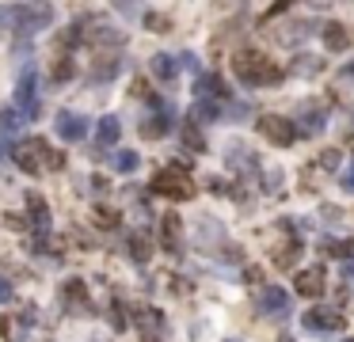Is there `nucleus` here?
Returning a JSON list of instances; mask_svg holds the SVG:
<instances>
[{"mask_svg": "<svg viewBox=\"0 0 354 342\" xmlns=\"http://www.w3.org/2000/svg\"><path fill=\"white\" fill-rule=\"evenodd\" d=\"M118 133H122V122H118L115 114H103V118H99V126H96L99 145H115V141H118Z\"/></svg>", "mask_w": 354, "mask_h": 342, "instance_id": "nucleus-14", "label": "nucleus"}, {"mask_svg": "<svg viewBox=\"0 0 354 342\" xmlns=\"http://www.w3.org/2000/svg\"><path fill=\"white\" fill-rule=\"evenodd\" d=\"M214 118H221L217 103H210V99H198V103H195V122H214Z\"/></svg>", "mask_w": 354, "mask_h": 342, "instance_id": "nucleus-22", "label": "nucleus"}, {"mask_svg": "<svg viewBox=\"0 0 354 342\" xmlns=\"http://www.w3.org/2000/svg\"><path fill=\"white\" fill-rule=\"evenodd\" d=\"M232 73L244 84H282V69L259 49H240L232 57Z\"/></svg>", "mask_w": 354, "mask_h": 342, "instance_id": "nucleus-3", "label": "nucleus"}, {"mask_svg": "<svg viewBox=\"0 0 354 342\" xmlns=\"http://www.w3.org/2000/svg\"><path fill=\"white\" fill-rule=\"evenodd\" d=\"M118 73V57H111V61H103V65H96V84H103V80H111V76Z\"/></svg>", "mask_w": 354, "mask_h": 342, "instance_id": "nucleus-25", "label": "nucleus"}, {"mask_svg": "<svg viewBox=\"0 0 354 342\" xmlns=\"http://www.w3.org/2000/svg\"><path fill=\"white\" fill-rule=\"evenodd\" d=\"M183 141H187V148H195V152H202V148H206V145H202V133H198L195 126H187V130H183Z\"/></svg>", "mask_w": 354, "mask_h": 342, "instance_id": "nucleus-26", "label": "nucleus"}, {"mask_svg": "<svg viewBox=\"0 0 354 342\" xmlns=\"http://www.w3.org/2000/svg\"><path fill=\"white\" fill-rule=\"evenodd\" d=\"M65 301L69 304H80L84 301V282H69L65 285Z\"/></svg>", "mask_w": 354, "mask_h": 342, "instance_id": "nucleus-27", "label": "nucleus"}, {"mask_svg": "<svg viewBox=\"0 0 354 342\" xmlns=\"http://www.w3.org/2000/svg\"><path fill=\"white\" fill-rule=\"evenodd\" d=\"M294 289L301 297H320L324 293V270L313 266V270H301V274L294 277Z\"/></svg>", "mask_w": 354, "mask_h": 342, "instance_id": "nucleus-9", "label": "nucleus"}, {"mask_svg": "<svg viewBox=\"0 0 354 342\" xmlns=\"http://www.w3.org/2000/svg\"><path fill=\"white\" fill-rule=\"evenodd\" d=\"M111 4H115L122 16H137V12H141V0H111Z\"/></svg>", "mask_w": 354, "mask_h": 342, "instance_id": "nucleus-29", "label": "nucleus"}, {"mask_svg": "<svg viewBox=\"0 0 354 342\" xmlns=\"http://www.w3.org/2000/svg\"><path fill=\"white\" fill-rule=\"evenodd\" d=\"M195 95L198 99H225L221 76H198V80H195Z\"/></svg>", "mask_w": 354, "mask_h": 342, "instance_id": "nucleus-15", "label": "nucleus"}, {"mask_svg": "<svg viewBox=\"0 0 354 342\" xmlns=\"http://www.w3.org/2000/svg\"><path fill=\"white\" fill-rule=\"evenodd\" d=\"M160 228H164V247H168V251H179V217H175V213H168Z\"/></svg>", "mask_w": 354, "mask_h": 342, "instance_id": "nucleus-19", "label": "nucleus"}, {"mask_svg": "<svg viewBox=\"0 0 354 342\" xmlns=\"http://www.w3.org/2000/svg\"><path fill=\"white\" fill-rule=\"evenodd\" d=\"M160 323H164V319H160V312H153V308H148V312H141V327H148V331H157Z\"/></svg>", "mask_w": 354, "mask_h": 342, "instance_id": "nucleus-30", "label": "nucleus"}, {"mask_svg": "<svg viewBox=\"0 0 354 342\" xmlns=\"http://www.w3.org/2000/svg\"><path fill=\"white\" fill-rule=\"evenodd\" d=\"M256 308L271 312V316H286V312H289V297L282 293V289H259V293H256Z\"/></svg>", "mask_w": 354, "mask_h": 342, "instance_id": "nucleus-8", "label": "nucleus"}, {"mask_svg": "<svg viewBox=\"0 0 354 342\" xmlns=\"http://www.w3.org/2000/svg\"><path fill=\"white\" fill-rule=\"evenodd\" d=\"M343 274H346V277H351V282H354V259H346V262H343Z\"/></svg>", "mask_w": 354, "mask_h": 342, "instance_id": "nucleus-39", "label": "nucleus"}, {"mask_svg": "<svg viewBox=\"0 0 354 342\" xmlns=\"http://www.w3.org/2000/svg\"><path fill=\"white\" fill-rule=\"evenodd\" d=\"M339 323H343V316H339L335 308H313L305 316V327H309V331H316V334L331 331V327H339Z\"/></svg>", "mask_w": 354, "mask_h": 342, "instance_id": "nucleus-11", "label": "nucleus"}, {"mask_svg": "<svg viewBox=\"0 0 354 342\" xmlns=\"http://www.w3.org/2000/svg\"><path fill=\"white\" fill-rule=\"evenodd\" d=\"M339 76H346V80H354V61H346V65H343V73H339Z\"/></svg>", "mask_w": 354, "mask_h": 342, "instance_id": "nucleus-38", "label": "nucleus"}, {"mask_svg": "<svg viewBox=\"0 0 354 342\" xmlns=\"http://www.w3.org/2000/svg\"><path fill=\"white\" fill-rule=\"evenodd\" d=\"M175 73H179V61H175L172 54H157L153 57V76L164 84H175Z\"/></svg>", "mask_w": 354, "mask_h": 342, "instance_id": "nucleus-13", "label": "nucleus"}, {"mask_svg": "<svg viewBox=\"0 0 354 342\" xmlns=\"http://www.w3.org/2000/svg\"><path fill=\"white\" fill-rule=\"evenodd\" d=\"M23 111H19V106H4V111H0V130L8 133V137H16V133H23Z\"/></svg>", "mask_w": 354, "mask_h": 342, "instance_id": "nucleus-16", "label": "nucleus"}, {"mask_svg": "<svg viewBox=\"0 0 354 342\" xmlns=\"http://www.w3.org/2000/svg\"><path fill=\"white\" fill-rule=\"evenodd\" d=\"M324 122H328V114H324L320 106H313V103L301 106V126H305V133H320Z\"/></svg>", "mask_w": 354, "mask_h": 342, "instance_id": "nucleus-17", "label": "nucleus"}, {"mask_svg": "<svg viewBox=\"0 0 354 342\" xmlns=\"http://www.w3.org/2000/svg\"><path fill=\"white\" fill-rule=\"evenodd\" d=\"M339 187H343L346 194H354V168H351V171H343V175H339Z\"/></svg>", "mask_w": 354, "mask_h": 342, "instance_id": "nucleus-31", "label": "nucleus"}, {"mask_svg": "<svg viewBox=\"0 0 354 342\" xmlns=\"http://www.w3.org/2000/svg\"><path fill=\"white\" fill-rule=\"evenodd\" d=\"M4 152H8V145H4V141H0V156H4Z\"/></svg>", "mask_w": 354, "mask_h": 342, "instance_id": "nucleus-40", "label": "nucleus"}, {"mask_svg": "<svg viewBox=\"0 0 354 342\" xmlns=\"http://www.w3.org/2000/svg\"><path fill=\"white\" fill-rule=\"evenodd\" d=\"M320 34H324V46L328 49H346V42H351V34H346L339 23H324Z\"/></svg>", "mask_w": 354, "mask_h": 342, "instance_id": "nucleus-18", "label": "nucleus"}, {"mask_svg": "<svg viewBox=\"0 0 354 342\" xmlns=\"http://www.w3.org/2000/svg\"><path fill=\"white\" fill-rule=\"evenodd\" d=\"M130 255H133V262H148V240L141 236V232L130 236Z\"/></svg>", "mask_w": 354, "mask_h": 342, "instance_id": "nucleus-23", "label": "nucleus"}, {"mask_svg": "<svg viewBox=\"0 0 354 342\" xmlns=\"http://www.w3.org/2000/svg\"><path fill=\"white\" fill-rule=\"evenodd\" d=\"M320 163H324V168H335V163H339V152H324Z\"/></svg>", "mask_w": 354, "mask_h": 342, "instance_id": "nucleus-36", "label": "nucleus"}, {"mask_svg": "<svg viewBox=\"0 0 354 342\" xmlns=\"http://www.w3.org/2000/svg\"><path fill=\"white\" fill-rule=\"evenodd\" d=\"M27 217H31V225H34L38 236H46V232H49V209H46V202H42L38 194L27 198Z\"/></svg>", "mask_w": 354, "mask_h": 342, "instance_id": "nucleus-12", "label": "nucleus"}, {"mask_svg": "<svg viewBox=\"0 0 354 342\" xmlns=\"http://www.w3.org/2000/svg\"><path fill=\"white\" fill-rule=\"evenodd\" d=\"M141 156L133 152V148H122V152H115V171H122V175H130V171H137Z\"/></svg>", "mask_w": 354, "mask_h": 342, "instance_id": "nucleus-21", "label": "nucleus"}, {"mask_svg": "<svg viewBox=\"0 0 354 342\" xmlns=\"http://www.w3.org/2000/svg\"><path fill=\"white\" fill-rule=\"evenodd\" d=\"M351 342H354V339H351Z\"/></svg>", "mask_w": 354, "mask_h": 342, "instance_id": "nucleus-41", "label": "nucleus"}, {"mask_svg": "<svg viewBox=\"0 0 354 342\" xmlns=\"http://www.w3.org/2000/svg\"><path fill=\"white\" fill-rule=\"evenodd\" d=\"M73 73H76V65L69 61V57H61L58 65H54V84H69V80H73Z\"/></svg>", "mask_w": 354, "mask_h": 342, "instance_id": "nucleus-24", "label": "nucleus"}, {"mask_svg": "<svg viewBox=\"0 0 354 342\" xmlns=\"http://www.w3.org/2000/svg\"><path fill=\"white\" fill-rule=\"evenodd\" d=\"M320 69H324V61H320V57H309V54H301V57L294 61V65H289V73L313 76V73H320Z\"/></svg>", "mask_w": 354, "mask_h": 342, "instance_id": "nucleus-20", "label": "nucleus"}, {"mask_svg": "<svg viewBox=\"0 0 354 342\" xmlns=\"http://www.w3.org/2000/svg\"><path fill=\"white\" fill-rule=\"evenodd\" d=\"M54 130H58L61 141H84V133H88V118H84V114H76V111H58Z\"/></svg>", "mask_w": 354, "mask_h": 342, "instance_id": "nucleus-7", "label": "nucleus"}, {"mask_svg": "<svg viewBox=\"0 0 354 342\" xmlns=\"http://www.w3.org/2000/svg\"><path fill=\"white\" fill-rule=\"evenodd\" d=\"M172 106L168 103H160L157 111H153V118H148V122H141V133H145V137H160V133H168L172 130Z\"/></svg>", "mask_w": 354, "mask_h": 342, "instance_id": "nucleus-10", "label": "nucleus"}, {"mask_svg": "<svg viewBox=\"0 0 354 342\" xmlns=\"http://www.w3.org/2000/svg\"><path fill=\"white\" fill-rule=\"evenodd\" d=\"M153 190L164 194V198H172V202H183V198L195 194V183H190V175L183 168H164V171H157Z\"/></svg>", "mask_w": 354, "mask_h": 342, "instance_id": "nucleus-4", "label": "nucleus"}, {"mask_svg": "<svg viewBox=\"0 0 354 342\" xmlns=\"http://www.w3.org/2000/svg\"><path fill=\"white\" fill-rule=\"evenodd\" d=\"M16 106L23 111V118L31 122V118H38V76H34V69H27L23 76H19L16 84Z\"/></svg>", "mask_w": 354, "mask_h": 342, "instance_id": "nucleus-5", "label": "nucleus"}, {"mask_svg": "<svg viewBox=\"0 0 354 342\" xmlns=\"http://www.w3.org/2000/svg\"><path fill=\"white\" fill-rule=\"evenodd\" d=\"M259 133H263L271 145H294V137H297L294 122L282 118V114H263V118H259Z\"/></svg>", "mask_w": 354, "mask_h": 342, "instance_id": "nucleus-6", "label": "nucleus"}, {"mask_svg": "<svg viewBox=\"0 0 354 342\" xmlns=\"http://www.w3.org/2000/svg\"><path fill=\"white\" fill-rule=\"evenodd\" d=\"M179 65H183V69H190V73H198V57H195V54H183V57H179Z\"/></svg>", "mask_w": 354, "mask_h": 342, "instance_id": "nucleus-34", "label": "nucleus"}, {"mask_svg": "<svg viewBox=\"0 0 354 342\" xmlns=\"http://www.w3.org/2000/svg\"><path fill=\"white\" fill-rule=\"evenodd\" d=\"M16 163L27 175H42V171H61L65 168V156L54 152L42 137H23L16 145Z\"/></svg>", "mask_w": 354, "mask_h": 342, "instance_id": "nucleus-2", "label": "nucleus"}, {"mask_svg": "<svg viewBox=\"0 0 354 342\" xmlns=\"http://www.w3.org/2000/svg\"><path fill=\"white\" fill-rule=\"evenodd\" d=\"M8 301H12V285L0 277V304H8Z\"/></svg>", "mask_w": 354, "mask_h": 342, "instance_id": "nucleus-35", "label": "nucleus"}, {"mask_svg": "<svg viewBox=\"0 0 354 342\" xmlns=\"http://www.w3.org/2000/svg\"><path fill=\"white\" fill-rule=\"evenodd\" d=\"M221 8H240V0H217V12Z\"/></svg>", "mask_w": 354, "mask_h": 342, "instance_id": "nucleus-37", "label": "nucleus"}, {"mask_svg": "<svg viewBox=\"0 0 354 342\" xmlns=\"http://www.w3.org/2000/svg\"><path fill=\"white\" fill-rule=\"evenodd\" d=\"M324 251H331V255H346V244H339V240H324Z\"/></svg>", "mask_w": 354, "mask_h": 342, "instance_id": "nucleus-33", "label": "nucleus"}, {"mask_svg": "<svg viewBox=\"0 0 354 342\" xmlns=\"http://www.w3.org/2000/svg\"><path fill=\"white\" fill-rule=\"evenodd\" d=\"M54 27V4L46 0H31V4H4L0 8V31H16L23 38Z\"/></svg>", "mask_w": 354, "mask_h": 342, "instance_id": "nucleus-1", "label": "nucleus"}, {"mask_svg": "<svg viewBox=\"0 0 354 342\" xmlns=\"http://www.w3.org/2000/svg\"><path fill=\"white\" fill-rule=\"evenodd\" d=\"M145 27H148V31H168L172 23H168V16H157V12H148V16H145Z\"/></svg>", "mask_w": 354, "mask_h": 342, "instance_id": "nucleus-28", "label": "nucleus"}, {"mask_svg": "<svg viewBox=\"0 0 354 342\" xmlns=\"http://www.w3.org/2000/svg\"><path fill=\"white\" fill-rule=\"evenodd\" d=\"M12 323H16V319H0V334H4V339H19V331Z\"/></svg>", "mask_w": 354, "mask_h": 342, "instance_id": "nucleus-32", "label": "nucleus"}]
</instances>
